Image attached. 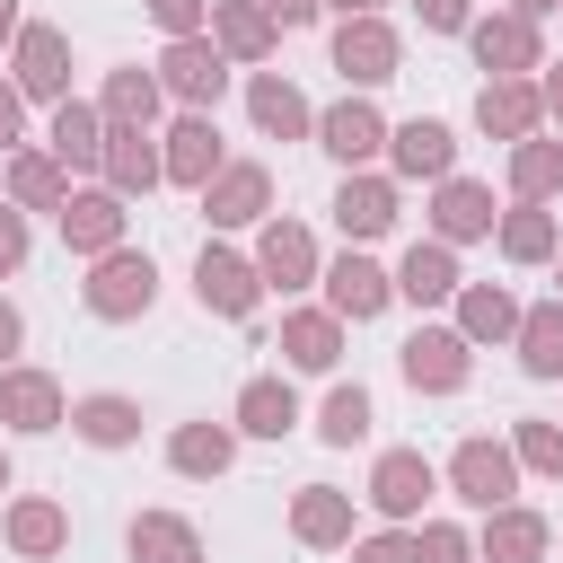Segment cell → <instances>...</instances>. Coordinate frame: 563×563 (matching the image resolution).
Instances as JSON below:
<instances>
[{
	"label": "cell",
	"mask_w": 563,
	"mask_h": 563,
	"mask_svg": "<svg viewBox=\"0 0 563 563\" xmlns=\"http://www.w3.org/2000/svg\"><path fill=\"white\" fill-rule=\"evenodd\" d=\"M79 308L97 317V325H132V317H150L158 308V264H150V246H114V255H97L88 264V282H79Z\"/></svg>",
	"instance_id": "6da1fadb"
},
{
	"label": "cell",
	"mask_w": 563,
	"mask_h": 563,
	"mask_svg": "<svg viewBox=\"0 0 563 563\" xmlns=\"http://www.w3.org/2000/svg\"><path fill=\"white\" fill-rule=\"evenodd\" d=\"M440 484L484 519V510H501V501H519V449H510V431L493 440V431H466L457 449H449V466H440Z\"/></svg>",
	"instance_id": "7a4b0ae2"
},
{
	"label": "cell",
	"mask_w": 563,
	"mask_h": 563,
	"mask_svg": "<svg viewBox=\"0 0 563 563\" xmlns=\"http://www.w3.org/2000/svg\"><path fill=\"white\" fill-rule=\"evenodd\" d=\"M150 70H158V88H167L176 106H202V114H220V97H229V70H238V62H229V53L211 44V26H202V35H167Z\"/></svg>",
	"instance_id": "3957f363"
},
{
	"label": "cell",
	"mask_w": 563,
	"mask_h": 563,
	"mask_svg": "<svg viewBox=\"0 0 563 563\" xmlns=\"http://www.w3.org/2000/svg\"><path fill=\"white\" fill-rule=\"evenodd\" d=\"M194 308L220 317V325H246V317L264 308V273H255V255L202 238V255H194Z\"/></svg>",
	"instance_id": "277c9868"
},
{
	"label": "cell",
	"mask_w": 563,
	"mask_h": 563,
	"mask_svg": "<svg viewBox=\"0 0 563 563\" xmlns=\"http://www.w3.org/2000/svg\"><path fill=\"white\" fill-rule=\"evenodd\" d=\"M334 229H343V246H378L396 220H405V185L387 176V167H343V185H334Z\"/></svg>",
	"instance_id": "5b68a950"
},
{
	"label": "cell",
	"mask_w": 563,
	"mask_h": 563,
	"mask_svg": "<svg viewBox=\"0 0 563 563\" xmlns=\"http://www.w3.org/2000/svg\"><path fill=\"white\" fill-rule=\"evenodd\" d=\"M396 369H405V387L413 396H457L466 378H475V343L457 334V325H413L405 343H396Z\"/></svg>",
	"instance_id": "8992f818"
},
{
	"label": "cell",
	"mask_w": 563,
	"mask_h": 563,
	"mask_svg": "<svg viewBox=\"0 0 563 563\" xmlns=\"http://www.w3.org/2000/svg\"><path fill=\"white\" fill-rule=\"evenodd\" d=\"M431 493H440V466H431L422 449H378V457H369V484H361V501H369L387 528H413V519L431 510Z\"/></svg>",
	"instance_id": "52a82bcc"
},
{
	"label": "cell",
	"mask_w": 563,
	"mask_h": 563,
	"mask_svg": "<svg viewBox=\"0 0 563 563\" xmlns=\"http://www.w3.org/2000/svg\"><path fill=\"white\" fill-rule=\"evenodd\" d=\"M466 53H475L484 79H537V70H545V35H537V18H519V9H484V18L466 26Z\"/></svg>",
	"instance_id": "ba28073f"
},
{
	"label": "cell",
	"mask_w": 563,
	"mask_h": 563,
	"mask_svg": "<svg viewBox=\"0 0 563 563\" xmlns=\"http://www.w3.org/2000/svg\"><path fill=\"white\" fill-rule=\"evenodd\" d=\"M53 229H62V246L79 255V264H97V255H114L123 246V229H132V202L97 176V185H70V202L53 211Z\"/></svg>",
	"instance_id": "9c48e42d"
},
{
	"label": "cell",
	"mask_w": 563,
	"mask_h": 563,
	"mask_svg": "<svg viewBox=\"0 0 563 563\" xmlns=\"http://www.w3.org/2000/svg\"><path fill=\"white\" fill-rule=\"evenodd\" d=\"M255 273H264V290H282V299L317 290V273H325L317 229H308V220H290V211H273V220L255 229Z\"/></svg>",
	"instance_id": "30bf717a"
},
{
	"label": "cell",
	"mask_w": 563,
	"mask_h": 563,
	"mask_svg": "<svg viewBox=\"0 0 563 563\" xmlns=\"http://www.w3.org/2000/svg\"><path fill=\"white\" fill-rule=\"evenodd\" d=\"M317 290H325V308H334L343 325H369V317L396 308V264H378L369 246H343V255L317 273Z\"/></svg>",
	"instance_id": "8fae6325"
},
{
	"label": "cell",
	"mask_w": 563,
	"mask_h": 563,
	"mask_svg": "<svg viewBox=\"0 0 563 563\" xmlns=\"http://www.w3.org/2000/svg\"><path fill=\"white\" fill-rule=\"evenodd\" d=\"M325 53H334L343 88H361V97L405 70V35H396L387 18H334V44H325Z\"/></svg>",
	"instance_id": "7c38bea8"
},
{
	"label": "cell",
	"mask_w": 563,
	"mask_h": 563,
	"mask_svg": "<svg viewBox=\"0 0 563 563\" xmlns=\"http://www.w3.org/2000/svg\"><path fill=\"white\" fill-rule=\"evenodd\" d=\"M387 114L361 97V88H343L334 106H317V150L334 158V167H369V158H387Z\"/></svg>",
	"instance_id": "4fadbf2b"
},
{
	"label": "cell",
	"mask_w": 563,
	"mask_h": 563,
	"mask_svg": "<svg viewBox=\"0 0 563 563\" xmlns=\"http://www.w3.org/2000/svg\"><path fill=\"white\" fill-rule=\"evenodd\" d=\"M62 422H70L62 378H53V369H35V361H9V369H0V431L44 440V431H62Z\"/></svg>",
	"instance_id": "5bb4252c"
},
{
	"label": "cell",
	"mask_w": 563,
	"mask_h": 563,
	"mask_svg": "<svg viewBox=\"0 0 563 563\" xmlns=\"http://www.w3.org/2000/svg\"><path fill=\"white\" fill-rule=\"evenodd\" d=\"M9 79L26 88V106H62L70 97V35L44 26V18H26L18 44H9Z\"/></svg>",
	"instance_id": "9a60e30c"
},
{
	"label": "cell",
	"mask_w": 563,
	"mask_h": 563,
	"mask_svg": "<svg viewBox=\"0 0 563 563\" xmlns=\"http://www.w3.org/2000/svg\"><path fill=\"white\" fill-rule=\"evenodd\" d=\"M194 202H202L211 229H264V220H273V167H264V158H229Z\"/></svg>",
	"instance_id": "2e32d148"
},
{
	"label": "cell",
	"mask_w": 563,
	"mask_h": 563,
	"mask_svg": "<svg viewBox=\"0 0 563 563\" xmlns=\"http://www.w3.org/2000/svg\"><path fill=\"white\" fill-rule=\"evenodd\" d=\"M158 150H167V185H185V194H202V185L229 167V150H220V114H202V106H176V123L158 132Z\"/></svg>",
	"instance_id": "e0dca14e"
},
{
	"label": "cell",
	"mask_w": 563,
	"mask_h": 563,
	"mask_svg": "<svg viewBox=\"0 0 563 563\" xmlns=\"http://www.w3.org/2000/svg\"><path fill=\"white\" fill-rule=\"evenodd\" d=\"M387 176H396V185H440V176H457V132H449L440 114H405V123L387 132Z\"/></svg>",
	"instance_id": "ac0fdd59"
},
{
	"label": "cell",
	"mask_w": 563,
	"mask_h": 563,
	"mask_svg": "<svg viewBox=\"0 0 563 563\" xmlns=\"http://www.w3.org/2000/svg\"><path fill=\"white\" fill-rule=\"evenodd\" d=\"M0 545L18 563H53V554H70V510L53 493H9L0 501Z\"/></svg>",
	"instance_id": "d6986e66"
},
{
	"label": "cell",
	"mask_w": 563,
	"mask_h": 563,
	"mask_svg": "<svg viewBox=\"0 0 563 563\" xmlns=\"http://www.w3.org/2000/svg\"><path fill=\"white\" fill-rule=\"evenodd\" d=\"M343 334H352V325H343L334 308H282V343H273V352H282V369H299V378H334V369H343Z\"/></svg>",
	"instance_id": "ffe728a7"
},
{
	"label": "cell",
	"mask_w": 563,
	"mask_h": 563,
	"mask_svg": "<svg viewBox=\"0 0 563 563\" xmlns=\"http://www.w3.org/2000/svg\"><path fill=\"white\" fill-rule=\"evenodd\" d=\"M229 422H238V440H290V431L308 422V413H299V387H290V369H255V378L238 387Z\"/></svg>",
	"instance_id": "44dd1931"
},
{
	"label": "cell",
	"mask_w": 563,
	"mask_h": 563,
	"mask_svg": "<svg viewBox=\"0 0 563 563\" xmlns=\"http://www.w3.org/2000/svg\"><path fill=\"white\" fill-rule=\"evenodd\" d=\"M545 545H554V519L528 501H501L475 519V563H545Z\"/></svg>",
	"instance_id": "7402d4cb"
},
{
	"label": "cell",
	"mask_w": 563,
	"mask_h": 563,
	"mask_svg": "<svg viewBox=\"0 0 563 563\" xmlns=\"http://www.w3.org/2000/svg\"><path fill=\"white\" fill-rule=\"evenodd\" d=\"M106 141H114V123H106V106H97V97H62V106H53L44 150H53L70 176H97V167H106Z\"/></svg>",
	"instance_id": "603a6c76"
},
{
	"label": "cell",
	"mask_w": 563,
	"mask_h": 563,
	"mask_svg": "<svg viewBox=\"0 0 563 563\" xmlns=\"http://www.w3.org/2000/svg\"><path fill=\"white\" fill-rule=\"evenodd\" d=\"M457 290H466V273H457V246H449V238H413V246L396 255V299H413L422 317L449 308Z\"/></svg>",
	"instance_id": "cb8c5ba5"
},
{
	"label": "cell",
	"mask_w": 563,
	"mask_h": 563,
	"mask_svg": "<svg viewBox=\"0 0 563 563\" xmlns=\"http://www.w3.org/2000/svg\"><path fill=\"white\" fill-rule=\"evenodd\" d=\"M361 528H352V493L343 484H299L290 493V545H308V554H343Z\"/></svg>",
	"instance_id": "d4e9b609"
},
{
	"label": "cell",
	"mask_w": 563,
	"mask_h": 563,
	"mask_svg": "<svg viewBox=\"0 0 563 563\" xmlns=\"http://www.w3.org/2000/svg\"><path fill=\"white\" fill-rule=\"evenodd\" d=\"M246 123L264 141H317V106L282 79V70H246Z\"/></svg>",
	"instance_id": "484cf974"
},
{
	"label": "cell",
	"mask_w": 563,
	"mask_h": 563,
	"mask_svg": "<svg viewBox=\"0 0 563 563\" xmlns=\"http://www.w3.org/2000/svg\"><path fill=\"white\" fill-rule=\"evenodd\" d=\"M70 185H79V176H70L53 150H26V141H18V150L0 158V194H9L26 220H35V211H62V202H70Z\"/></svg>",
	"instance_id": "4316f807"
},
{
	"label": "cell",
	"mask_w": 563,
	"mask_h": 563,
	"mask_svg": "<svg viewBox=\"0 0 563 563\" xmlns=\"http://www.w3.org/2000/svg\"><path fill=\"white\" fill-rule=\"evenodd\" d=\"M493 185L484 176H440L431 185V238H449V246H475V238H493Z\"/></svg>",
	"instance_id": "83f0119b"
},
{
	"label": "cell",
	"mask_w": 563,
	"mask_h": 563,
	"mask_svg": "<svg viewBox=\"0 0 563 563\" xmlns=\"http://www.w3.org/2000/svg\"><path fill=\"white\" fill-rule=\"evenodd\" d=\"M211 44H220L238 70H264V62L282 53V26H273L264 0H211Z\"/></svg>",
	"instance_id": "f1b7e54d"
},
{
	"label": "cell",
	"mask_w": 563,
	"mask_h": 563,
	"mask_svg": "<svg viewBox=\"0 0 563 563\" xmlns=\"http://www.w3.org/2000/svg\"><path fill=\"white\" fill-rule=\"evenodd\" d=\"M475 132H484V141H528V132H545L537 79H484V88H475Z\"/></svg>",
	"instance_id": "f546056e"
},
{
	"label": "cell",
	"mask_w": 563,
	"mask_h": 563,
	"mask_svg": "<svg viewBox=\"0 0 563 563\" xmlns=\"http://www.w3.org/2000/svg\"><path fill=\"white\" fill-rule=\"evenodd\" d=\"M167 466H176L185 484H220V475L238 466V422H211V413H202V422H176V431H167Z\"/></svg>",
	"instance_id": "4dcf8cb0"
},
{
	"label": "cell",
	"mask_w": 563,
	"mask_h": 563,
	"mask_svg": "<svg viewBox=\"0 0 563 563\" xmlns=\"http://www.w3.org/2000/svg\"><path fill=\"white\" fill-rule=\"evenodd\" d=\"M123 554H132V563H211V545H202V528H194L185 510H132Z\"/></svg>",
	"instance_id": "1f68e13d"
},
{
	"label": "cell",
	"mask_w": 563,
	"mask_h": 563,
	"mask_svg": "<svg viewBox=\"0 0 563 563\" xmlns=\"http://www.w3.org/2000/svg\"><path fill=\"white\" fill-rule=\"evenodd\" d=\"M97 106H106V123H114V132H158V114H167V88H158V70H141V62H114V70H106V88H97Z\"/></svg>",
	"instance_id": "d6a6232c"
},
{
	"label": "cell",
	"mask_w": 563,
	"mask_h": 563,
	"mask_svg": "<svg viewBox=\"0 0 563 563\" xmlns=\"http://www.w3.org/2000/svg\"><path fill=\"white\" fill-rule=\"evenodd\" d=\"M493 246H501V264L537 273V264H554V255H563V220H554L545 202H510V211L493 220Z\"/></svg>",
	"instance_id": "836d02e7"
},
{
	"label": "cell",
	"mask_w": 563,
	"mask_h": 563,
	"mask_svg": "<svg viewBox=\"0 0 563 563\" xmlns=\"http://www.w3.org/2000/svg\"><path fill=\"white\" fill-rule=\"evenodd\" d=\"M123 202H150L158 185H167V150H158V132H114L106 141V167H97Z\"/></svg>",
	"instance_id": "e575fe53"
},
{
	"label": "cell",
	"mask_w": 563,
	"mask_h": 563,
	"mask_svg": "<svg viewBox=\"0 0 563 563\" xmlns=\"http://www.w3.org/2000/svg\"><path fill=\"white\" fill-rule=\"evenodd\" d=\"M70 440H88V449H132V440H141V396H123V387L70 396Z\"/></svg>",
	"instance_id": "d590c367"
},
{
	"label": "cell",
	"mask_w": 563,
	"mask_h": 563,
	"mask_svg": "<svg viewBox=\"0 0 563 563\" xmlns=\"http://www.w3.org/2000/svg\"><path fill=\"white\" fill-rule=\"evenodd\" d=\"M449 308H457L449 325H457L466 343H510V334H519V299H510L501 282H466V290H457Z\"/></svg>",
	"instance_id": "8d00e7d4"
},
{
	"label": "cell",
	"mask_w": 563,
	"mask_h": 563,
	"mask_svg": "<svg viewBox=\"0 0 563 563\" xmlns=\"http://www.w3.org/2000/svg\"><path fill=\"white\" fill-rule=\"evenodd\" d=\"M510 202H554L563 194V141H545V132H528V141H510Z\"/></svg>",
	"instance_id": "74e56055"
},
{
	"label": "cell",
	"mask_w": 563,
	"mask_h": 563,
	"mask_svg": "<svg viewBox=\"0 0 563 563\" xmlns=\"http://www.w3.org/2000/svg\"><path fill=\"white\" fill-rule=\"evenodd\" d=\"M510 352H519V369H528V378H563V299H537V308H519V334H510Z\"/></svg>",
	"instance_id": "f35d334b"
},
{
	"label": "cell",
	"mask_w": 563,
	"mask_h": 563,
	"mask_svg": "<svg viewBox=\"0 0 563 563\" xmlns=\"http://www.w3.org/2000/svg\"><path fill=\"white\" fill-rule=\"evenodd\" d=\"M369 422H378L369 387H361V378H334V387H325V405H317V440H325V449H361V440H369Z\"/></svg>",
	"instance_id": "ab89813d"
},
{
	"label": "cell",
	"mask_w": 563,
	"mask_h": 563,
	"mask_svg": "<svg viewBox=\"0 0 563 563\" xmlns=\"http://www.w3.org/2000/svg\"><path fill=\"white\" fill-rule=\"evenodd\" d=\"M510 449H519V475H537V484H554V493H563V422L519 413V422H510Z\"/></svg>",
	"instance_id": "60d3db41"
},
{
	"label": "cell",
	"mask_w": 563,
	"mask_h": 563,
	"mask_svg": "<svg viewBox=\"0 0 563 563\" xmlns=\"http://www.w3.org/2000/svg\"><path fill=\"white\" fill-rule=\"evenodd\" d=\"M413 563H475V528H457V519H422V528H413Z\"/></svg>",
	"instance_id": "b9f144b4"
},
{
	"label": "cell",
	"mask_w": 563,
	"mask_h": 563,
	"mask_svg": "<svg viewBox=\"0 0 563 563\" xmlns=\"http://www.w3.org/2000/svg\"><path fill=\"white\" fill-rule=\"evenodd\" d=\"M26 255H35V229H26V211L0 194V282H18V273H26Z\"/></svg>",
	"instance_id": "7bdbcfd3"
},
{
	"label": "cell",
	"mask_w": 563,
	"mask_h": 563,
	"mask_svg": "<svg viewBox=\"0 0 563 563\" xmlns=\"http://www.w3.org/2000/svg\"><path fill=\"white\" fill-rule=\"evenodd\" d=\"M343 554H352V563H413V528H378V537H352Z\"/></svg>",
	"instance_id": "ee69618b"
},
{
	"label": "cell",
	"mask_w": 563,
	"mask_h": 563,
	"mask_svg": "<svg viewBox=\"0 0 563 563\" xmlns=\"http://www.w3.org/2000/svg\"><path fill=\"white\" fill-rule=\"evenodd\" d=\"M158 18V35H202L211 26V0H141Z\"/></svg>",
	"instance_id": "f6af8a7d"
},
{
	"label": "cell",
	"mask_w": 563,
	"mask_h": 563,
	"mask_svg": "<svg viewBox=\"0 0 563 563\" xmlns=\"http://www.w3.org/2000/svg\"><path fill=\"white\" fill-rule=\"evenodd\" d=\"M413 18H422V35H466L475 0H413Z\"/></svg>",
	"instance_id": "bcb514c9"
},
{
	"label": "cell",
	"mask_w": 563,
	"mask_h": 563,
	"mask_svg": "<svg viewBox=\"0 0 563 563\" xmlns=\"http://www.w3.org/2000/svg\"><path fill=\"white\" fill-rule=\"evenodd\" d=\"M18 141H26V88H18L9 70H0V158H9Z\"/></svg>",
	"instance_id": "7dc6e473"
},
{
	"label": "cell",
	"mask_w": 563,
	"mask_h": 563,
	"mask_svg": "<svg viewBox=\"0 0 563 563\" xmlns=\"http://www.w3.org/2000/svg\"><path fill=\"white\" fill-rule=\"evenodd\" d=\"M18 352H26V308H18L9 290H0V369H9Z\"/></svg>",
	"instance_id": "c3c4849f"
},
{
	"label": "cell",
	"mask_w": 563,
	"mask_h": 563,
	"mask_svg": "<svg viewBox=\"0 0 563 563\" xmlns=\"http://www.w3.org/2000/svg\"><path fill=\"white\" fill-rule=\"evenodd\" d=\"M264 9H273V26H282V35H290V26H317V18H325V0H264Z\"/></svg>",
	"instance_id": "681fc988"
},
{
	"label": "cell",
	"mask_w": 563,
	"mask_h": 563,
	"mask_svg": "<svg viewBox=\"0 0 563 563\" xmlns=\"http://www.w3.org/2000/svg\"><path fill=\"white\" fill-rule=\"evenodd\" d=\"M537 97H545V123H563V62L537 70Z\"/></svg>",
	"instance_id": "f907efd6"
},
{
	"label": "cell",
	"mask_w": 563,
	"mask_h": 563,
	"mask_svg": "<svg viewBox=\"0 0 563 563\" xmlns=\"http://www.w3.org/2000/svg\"><path fill=\"white\" fill-rule=\"evenodd\" d=\"M18 26H26V0H0V44H18Z\"/></svg>",
	"instance_id": "816d5d0a"
},
{
	"label": "cell",
	"mask_w": 563,
	"mask_h": 563,
	"mask_svg": "<svg viewBox=\"0 0 563 563\" xmlns=\"http://www.w3.org/2000/svg\"><path fill=\"white\" fill-rule=\"evenodd\" d=\"M325 9H334V18H378L387 0H325Z\"/></svg>",
	"instance_id": "f5cc1de1"
},
{
	"label": "cell",
	"mask_w": 563,
	"mask_h": 563,
	"mask_svg": "<svg viewBox=\"0 0 563 563\" xmlns=\"http://www.w3.org/2000/svg\"><path fill=\"white\" fill-rule=\"evenodd\" d=\"M519 18H563V0H510Z\"/></svg>",
	"instance_id": "db71d44e"
},
{
	"label": "cell",
	"mask_w": 563,
	"mask_h": 563,
	"mask_svg": "<svg viewBox=\"0 0 563 563\" xmlns=\"http://www.w3.org/2000/svg\"><path fill=\"white\" fill-rule=\"evenodd\" d=\"M0 493H18V466H9V449H0Z\"/></svg>",
	"instance_id": "11a10c76"
},
{
	"label": "cell",
	"mask_w": 563,
	"mask_h": 563,
	"mask_svg": "<svg viewBox=\"0 0 563 563\" xmlns=\"http://www.w3.org/2000/svg\"><path fill=\"white\" fill-rule=\"evenodd\" d=\"M554 299H563V255H554Z\"/></svg>",
	"instance_id": "9f6ffc18"
}]
</instances>
